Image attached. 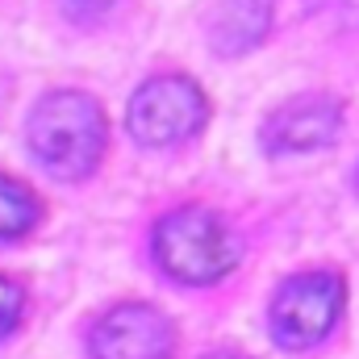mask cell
Returning a JSON list of instances; mask_svg holds the SVG:
<instances>
[{
  "instance_id": "obj_1",
  "label": "cell",
  "mask_w": 359,
  "mask_h": 359,
  "mask_svg": "<svg viewBox=\"0 0 359 359\" xmlns=\"http://www.w3.org/2000/svg\"><path fill=\"white\" fill-rule=\"evenodd\" d=\"M29 147L63 180L88 176L104 155V113L84 92H50L29 117Z\"/></svg>"
},
{
  "instance_id": "obj_2",
  "label": "cell",
  "mask_w": 359,
  "mask_h": 359,
  "mask_svg": "<svg viewBox=\"0 0 359 359\" xmlns=\"http://www.w3.org/2000/svg\"><path fill=\"white\" fill-rule=\"evenodd\" d=\"M155 259L188 284H209L234 264L222 222L205 209H180L155 226Z\"/></svg>"
},
{
  "instance_id": "obj_3",
  "label": "cell",
  "mask_w": 359,
  "mask_h": 359,
  "mask_svg": "<svg viewBox=\"0 0 359 359\" xmlns=\"http://www.w3.org/2000/svg\"><path fill=\"white\" fill-rule=\"evenodd\" d=\"M205 96L184 76H159L130 100V130L147 147H172L205 126Z\"/></svg>"
},
{
  "instance_id": "obj_4",
  "label": "cell",
  "mask_w": 359,
  "mask_h": 359,
  "mask_svg": "<svg viewBox=\"0 0 359 359\" xmlns=\"http://www.w3.org/2000/svg\"><path fill=\"white\" fill-rule=\"evenodd\" d=\"M343 313V280L334 271H305L292 276L271 305V322H276V339L288 347H305L318 343Z\"/></svg>"
},
{
  "instance_id": "obj_5",
  "label": "cell",
  "mask_w": 359,
  "mask_h": 359,
  "mask_svg": "<svg viewBox=\"0 0 359 359\" xmlns=\"http://www.w3.org/2000/svg\"><path fill=\"white\" fill-rule=\"evenodd\" d=\"M172 347H176V330L151 305H117L92 330L96 359H168Z\"/></svg>"
},
{
  "instance_id": "obj_6",
  "label": "cell",
  "mask_w": 359,
  "mask_h": 359,
  "mask_svg": "<svg viewBox=\"0 0 359 359\" xmlns=\"http://www.w3.org/2000/svg\"><path fill=\"white\" fill-rule=\"evenodd\" d=\"M339 126H343V109L330 96H297L280 113H271L264 142H268V151H284V155L318 151V147L334 142Z\"/></svg>"
},
{
  "instance_id": "obj_7",
  "label": "cell",
  "mask_w": 359,
  "mask_h": 359,
  "mask_svg": "<svg viewBox=\"0 0 359 359\" xmlns=\"http://www.w3.org/2000/svg\"><path fill=\"white\" fill-rule=\"evenodd\" d=\"M268 25L271 0H222L213 13V25H209V42L217 55L234 59V55H247L251 46H259Z\"/></svg>"
},
{
  "instance_id": "obj_8",
  "label": "cell",
  "mask_w": 359,
  "mask_h": 359,
  "mask_svg": "<svg viewBox=\"0 0 359 359\" xmlns=\"http://www.w3.org/2000/svg\"><path fill=\"white\" fill-rule=\"evenodd\" d=\"M38 213H42V205L34 201V192H29L25 184L0 176V238L25 234V230L38 222Z\"/></svg>"
},
{
  "instance_id": "obj_9",
  "label": "cell",
  "mask_w": 359,
  "mask_h": 359,
  "mask_svg": "<svg viewBox=\"0 0 359 359\" xmlns=\"http://www.w3.org/2000/svg\"><path fill=\"white\" fill-rule=\"evenodd\" d=\"M17 318H21V288L0 280V334H8L17 326Z\"/></svg>"
},
{
  "instance_id": "obj_10",
  "label": "cell",
  "mask_w": 359,
  "mask_h": 359,
  "mask_svg": "<svg viewBox=\"0 0 359 359\" xmlns=\"http://www.w3.org/2000/svg\"><path fill=\"white\" fill-rule=\"evenodd\" d=\"M113 4H117V0H63L67 17H76V21H96V17H104Z\"/></svg>"
},
{
  "instance_id": "obj_11",
  "label": "cell",
  "mask_w": 359,
  "mask_h": 359,
  "mask_svg": "<svg viewBox=\"0 0 359 359\" xmlns=\"http://www.w3.org/2000/svg\"><path fill=\"white\" fill-rule=\"evenodd\" d=\"M217 359H238V355H217Z\"/></svg>"
}]
</instances>
